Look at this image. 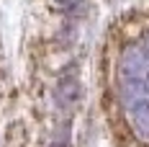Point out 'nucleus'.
I'll return each instance as SVG.
<instances>
[{
    "mask_svg": "<svg viewBox=\"0 0 149 147\" xmlns=\"http://www.w3.org/2000/svg\"><path fill=\"white\" fill-rule=\"evenodd\" d=\"M116 83L121 111L131 134L149 145V29L121 46Z\"/></svg>",
    "mask_w": 149,
    "mask_h": 147,
    "instance_id": "f257e3e1",
    "label": "nucleus"
},
{
    "mask_svg": "<svg viewBox=\"0 0 149 147\" xmlns=\"http://www.w3.org/2000/svg\"><path fill=\"white\" fill-rule=\"evenodd\" d=\"M57 101H59L62 108H72L74 103L80 101V83L74 77H67L62 80L59 88H57Z\"/></svg>",
    "mask_w": 149,
    "mask_h": 147,
    "instance_id": "f03ea898",
    "label": "nucleus"
}]
</instances>
